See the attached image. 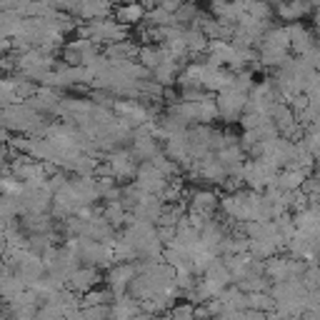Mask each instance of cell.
Segmentation results:
<instances>
[{
    "mask_svg": "<svg viewBox=\"0 0 320 320\" xmlns=\"http://www.w3.org/2000/svg\"><path fill=\"white\" fill-rule=\"evenodd\" d=\"M173 320H193L190 308H180V310H175V315H173Z\"/></svg>",
    "mask_w": 320,
    "mask_h": 320,
    "instance_id": "cell-6",
    "label": "cell"
},
{
    "mask_svg": "<svg viewBox=\"0 0 320 320\" xmlns=\"http://www.w3.org/2000/svg\"><path fill=\"white\" fill-rule=\"evenodd\" d=\"M130 275H133V268H125V265H123V268H115V270L110 273V285H113V288H123V285L128 283Z\"/></svg>",
    "mask_w": 320,
    "mask_h": 320,
    "instance_id": "cell-4",
    "label": "cell"
},
{
    "mask_svg": "<svg viewBox=\"0 0 320 320\" xmlns=\"http://www.w3.org/2000/svg\"><path fill=\"white\" fill-rule=\"evenodd\" d=\"M95 283H98V273L90 270V268H83V270H73L70 273V288L73 290H90Z\"/></svg>",
    "mask_w": 320,
    "mask_h": 320,
    "instance_id": "cell-2",
    "label": "cell"
},
{
    "mask_svg": "<svg viewBox=\"0 0 320 320\" xmlns=\"http://www.w3.org/2000/svg\"><path fill=\"white\" fill-rule=\"evenodd\" d=\"M243 105H245V95H243L240 90H235V88H225V90L220 93V98H218V113L225 115V118L240 115Z\"/></svg>",
    "mask_w": 320,
    "mask_h": 320,
    "instance_id": "cell-1",
    "label": "cell"
},
{
    "mask_svg": "<svg viewBox=\"0 0 320 320\" xmlns=\"http://www.w3.org/2000/svg\"><path fill=\"white\" fill-rule=\"evenodd\" d=\"M140 15H143V8H138V5H128L118 13V18L123 23H135V20H140Z\"/></svg>",
    "mask_w": 320,
    "mask_h": 320,
    "instance_id": "cell-5",
    "label": "cell"
},
{
    "mask_svg": "<svg viewBox=\"0 0 320 320\" xmlns=\"http://www.w3.org/2000/svg\"><path fill=\"white\" fill-rule=\"evenodd\" d=\"M278 13L285 20H300L305 13H310V5L305 0H283V5L278 8Z\"/></svg>",
    "mask_w": 320,
    "mask_h": 320,
    "instance_id": "cell-3",
    "label": "cell"
}]
</instances>
